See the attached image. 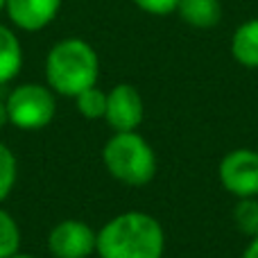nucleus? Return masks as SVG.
I'll return each mask as SVG.
<instances>
[{"instance_id":"1a4fd4ad","label":"nucleus","mask_w":258,"mask_h":258,"mask_svg":"<svg viewBox=\"0 0 258 258\" xmlns=\"http://www.w3.org/2000/svg\"><path fill=\"white\" fill-rule=\"evenodd\" d=\"M229 52L238 66L258 71V18H247L233 30Z\"/></svg>"},{"instance_id":"423d86ee","label":"nucleus","mask_w":258,"mask_h":258,"mask_svg":"<svg viewBox=\"0 0 258 258\" xmlns=\"http://www.w3.org/2000/svg\"><path fill=\"white\" fill-rule=\"evenodd\" d=\"M98 245V231L89 222L68 218L48 233V251L52 258H91Z\"/></svg>"},{"instance_id":"2eb2a0df","label":"nucleus","mask_w":258,"mask_h":258,"mask_svg":"<svg viewBox=\"0 0 258 258\" xmlns=\"http://www.w3.org/2000/svg\"><path fill=\"white\" fill-rule=\"evenodd\" d=\"M18 179V161L7 143L0 141V206L12 195Z\"/></svg>"},{"instance_id":"f257e3e1","label":"nucleus","mask_w":258,"mask_h":258,"mask_svg":"<svg viewBox=\"0 0 258 258\" xmlns=\"http://www.w3.org/2000/svg\"><path fill=\"white\" fill-rule=\"evenodd\" d=\"M98 258H163V224L150 213H118L98 231Z\"/></svg>"},{"instance_id":"39448f33","label":"nucleus","mask_w":258,"mask_h":258,"mask_svg":"<svg viewBox=\"0 0 258 258\" xmlns=\"http://www.w3.org/2000/svg\"><path fill=\"white\" fill-rule=\"evenodd\" d=\"M222 188L236 200L258 197V152L251 147H238L222 156L218 165Z\"/></svg>"},{"instance_id":"7ed1b4c3","label":"nucleus","mask_w":258,"mask_h":258,"mask_svg":"<svg viewBox=\"0 0 258 258\" xmlns=\"http://www.w3.org/2000/svg\"><path fill=\"white\" fill-rule=\"evenodd\" d=\"M104 170L129 188H141L154 179L159 161L154 147L138 132H113L102 147Z\"/></svg>"},{"instance_id":"f3484780","label":"nucleus","mask_w":258,"mask_h":258,"mask_svg":"<svg viewBox=\"0 0 258 258\" xmlns=\"http://www.w3.org/2000/svg\"><path fill=\"white\" fill-rule=\"evenodd\" d=\"M242 258H258V236L249 238V245L242 251Z\"/></svg>"},{"instance_id":"6ab92c4d","label":"nucleus","mask_w":258,"mask_h":258,"mask_svg":"<svg viewBox=\"0 0 258 258\" xmlns=\"http://www.w3.org/2000/svg\"><path fill=\"white\" fill-rule=\"evenodd\" d=\"M9 258H36V256H32V254H23V251H18V254H14V256H9Z\"/></svg>"},{"instance_id":"9b49d317","label":"nucleus","mask_w":258,"mask_h":258,"mask_svg":"<svg viewBox=\"0 0 258 258\" xmlns=\"http://www.w3.org/2000/svg\"><path fill=\"white\" fill-rule=\"evenodd\" d=\"M222 0H179L177 16L195 30H211L222 21Z\"/></svg>"},{"instance_id":"a211bd4d","label":"nucleus","mask_w":258,"mask_h":258,"mask_svg":"<svg viewBox=\"0 0 258 258\" xmlns=\"http://www.w3.org/2000/svg\"><path fill=\"white\" fill-rule=\"evenodd\" d=\"M9 125V113H7V104L5 100H0V129Z\"/></svg>"},{"instance_id":"ddd939ff","label":"nucleus","mask_w":258,"mask_h":258,"mask_svg":"<svg viewBox=\"0 0 258 258\" xmlns=\"http://www.w3.org/2000/svg\"><path fill=\"white\" fill-rule=\"evenodd\" d=\"M233 224L240 233H245L247 238L258 236V197H245L238 200L233 206Z\"/></svg>"},{"instance_id":"f8f14e48","label":"nucleus","mask_w":258,"mask_h":258,"mask_svg":"<svg viewBox=\"0 0 258 258\" xmlns=\"http://www.w3.org/2000/svg\"><path fill=\"white\" fill-rule=\"evenodd\" d=\"M73 100L77 104V111L86 120H104V113H107V91H102L98 84L84 89Z\"/></svg>"},{"instance_id":"20e7f679","label":"nucleus","mask_w":258,"mask_h":258,"mask_svg":"<svg viewBox=\"0 0 258 258\" xmlns=\"http://www.w3.org/2000/svg\"><path fill=\"white\" fill-rule=\"evenodd\" d=\"M9 125L23 132H36L48 127L57 116V93L48 84L23 82L14 86L5 98Z\"/></svg>"},{"instance_id":"dca6fc26","label":"nucleus","mask_w":258,"mask_h":258,"mask_svg":"<svg viewBox=\"0 0 258 258\" xmlns=\"http://www.w3.org/2000/svg\"><path fill=\"white\" fill-rule=\"evenodd\" d=\"M132 3L150 16H170L179 7V0H132Z\"/></svg>"},{"instance_id":"9d476101","label":"nucleus","mask_w":258,"mask_h":258,"mask_svg":"<svg viewBox=\"0 0 258 258\" xmlns=\"http://www.w3.org/2000/svg\"><path fill=\"white\" fill-rule=\"evenodd\" d=\"M23 61H25V52L16 30L0 23V86L16 80Z\"/></svg>"},{"instance_id":"f03ea898","label":"nucleus","mask_w":258,"mask_h":258,"mask_svg":"<svg viewBox=\"0 0 258 258\" xmlns=\"http://www.w3.org/2000/svg\"><path fill=\"white\" fill-rule=\"evenodd\" d=\"M100 57L86 39H59L45 54V84L61 98H75L98 84Z\"/></svg>"},{"instance_id":"6e6552de","label":"nucleus","mask_w":258,"mask_h":258,"mask_svg":"<svg viewBox=\"0 0 258 258\" xmlns=\"http://www.w3.org/2000/svg\"><path fill=\"white\" fill-rule=\"evenodd\" d=\"M63 0H7L5 14L18 32H41L54 23Z\"/></svg>"},{"instance_id":"4468645a","label":"nucleus","mask_w":258,"mask_h":258,"mask_svg":"<svg viewBox=\"0 0 258 258\" xmlns=\"http://www.w3.org/2000/svg\"><path fill=\"white\" fill-rule=\"evenodd\" d=\"M23 233L16 218L0 206V258H9L21 251Z\"/></svg>"},{"instance_id":"aec40b11","label":"nucleus","mask_w":258,"mask_h":258,"mask_svg":"<svg viewBox=\"0 0 258 258\" xmlns=\"http://www.w3.org/2000/svg\"><path fill=\"white\" fill-rule=\"evenodd\" d=\"M5 3H7V0H0V14L5 12Z\"/></svg>"},{"instance_id":"0eeeda50","label":"nucleus","mask_w":258,"mask_h":258,"mask_svg":"<svg viewBox=\"0 0 258 258\" xmlns=\"http://www.w3.org/2000/svg\"><path fill=\"white\" fill-rule=\"evenodd\" d=\"M145 118V102L134 84L120 82L107 91V113L104 122L113 132H138Z\"/></svg>"}]
</instances>
